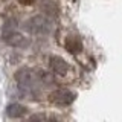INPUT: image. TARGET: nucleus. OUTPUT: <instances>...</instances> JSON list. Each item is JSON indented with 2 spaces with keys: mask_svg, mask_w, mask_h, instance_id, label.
I'll use <instances>...</instances> for the list:
<instances>
[{
  "mask_svg": "<svg viewBox=\"0 0 122 122\" xmlns=\"http://www.w3.org/2000/svg\"><path fill=\"white\" fill-rule=\"evenodd\" d=\"M76 95L73 92L67 90V89H56L49 93L47 96V101L53 105H58V107H64V105H69L75 101Z\"/></svg>",
  "mask_w": 122,
  "mask_h": 122,
  "instance_id": "obj_1",
  "label": "nucleus"
},
{
  "mask_svg": "<svg viewBox=\"0 0 122 122\" xmlns=\"http://www.w3.org/2000/svg\"><path fill=\"white\" fill-rule=\"evenodd\" d=\"M15 79L20 84L21 89H35L37 86H40L37 78L35 70H29V69H21L15 73Z\"/></svg>",
  "mask_w": 122,
  "mask_h": 122,
  "instance_id": "obj_2",
  "label": "nucleus"
},
{
  "mask_svg": "<svg viewBox=\"0 0 122 122\" xmlns=\"http://www.w3.org/2000/svg\"><path fill=\"white\" fill-rule=\"evenodd\" d=\"M25 26L32 34H49V30H51V23H49V20H46L41 15L32 17L30 20H28V23Z\"/></svg>",
  "mask_w": 122,
  "mask_h": 122,
  "instance_id": "obj_3",
  "label": "nucleus"
},
{
  "mask_svg": "<svg viewBox=\"0 0 122 122\" xmlns=\"http://www.w3.org/2000/svg\"><path fill=\"white\" fill-rule=\"evenodd\" d=\"M49 69L53 72V73L60 75V76H64L69 72V64L64 61L61 56H56V55H52L49 56Z\"/></svg>",
  "mask_w": 122,
  "mask_h": 122,
  "instance_id": "obj_4",
  "label": "nucleus"
},
{
  "mask_svg": "<svg viewBox=\"0 0 122 122\" xmlns=\"http://www.w3.org/2000/svg\"><path fill=\"white\" fill-rule=\"evenodd\" d=\"M3 40H5L9 46H14V47H26V46H29V40L25 35L18 34V32H6V34H3Z\"/></svg>",
  "mask_w": 122,
  "mask_h": 122,
  "instance_id": "obj_5",
  "label": "nucleus"
},
{
  "mask_svg": "<svg viewBox=\"0 0 122 122\" xmlns=\"http://www.w3.org/2000/svg\"><path fill=\"white\" fill-rule=\"evenodd\" d=\"M64 46H66L67 52L73 53V55H76V53H79L82 51V43H81V40L76 38V37H67L66 41H64Z\"/></svg>",
  "mask_w": 122,
  "mask_h": 122,
  "instance_id": "obj_6",
  "label": "nucleus"
},
{
  "mask_svg": "<svg viewBox=\"0 0 122 122\" xmlns=\"http://www.w3.org/2000/svg\"><path fill=\"white\" fill-rule=\"evenodd\" d=\"M26 107H23L20 104H9L6 108V114L12 119H17V117H21L23 114H26Z\"/></svg>",
  "mask_w": 122,
  "mask_h": 122,
  "instance_id": "obj_7",
  "label": "nucleus"
},
{
  "mask_svg": "<svg viewBox=\"0 0 122 122\" xmlns=\"http://www.w3.org/2000/svg\"><path fill=\"white\" fill-rule=\"evenodd\" d=\"M18 2H20L21 5H26V6H28V5H32L35 0H18Z\"/></svg>",
  "mask_w": 122,
  "mask_h": 122,
  "instance_id": "obj_8",
  "label": "nucleus"
},
{
  "mask_svg": "<svg viewBox=\"0 0 122 122\" xmlns=\"http://www.w3.org/2000/svg\"><path fill=\"white\" fill-rule=\"evenodd\" d=\"M49 122H58V121H55V119H51V121H49Z\"/></svg>",
  "mask_w": 122,
  "mask_h": 122,
  "instance_id": "obj_9",
  "label": "nucleus"
}]
</instances>
